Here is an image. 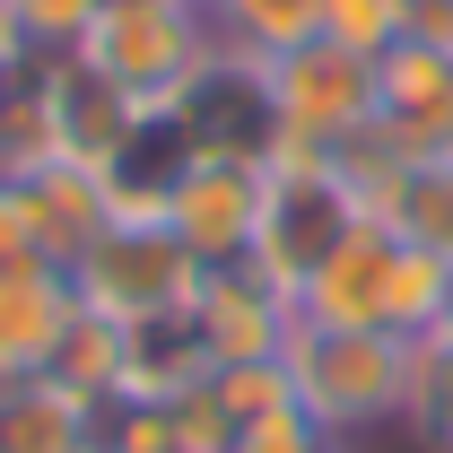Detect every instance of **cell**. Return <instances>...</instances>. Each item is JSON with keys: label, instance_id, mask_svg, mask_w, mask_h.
<instances>
[{"label": "cell", "instance_id": "obj_19", "mask_svg": "<svg viewBox=\"0 0 453 453\" xmlns=\"http://www.w3.org/2000/svg\"><path fill=\"white\" fill-rule=\"evenodd\" d=\"M323 35L349 44V53H366V61H384L410 35V9L401 0H323Z\"/></svg>", "mask_w": 453, "mask_h": 453}, {"label": "cell", "instance_id": "obj_1", "mask_svg": "<svg viewBox=\"0 0 453 453\" xmlns=\"http://www.w3.org/2000/svg\"><path fill=\"white\" fill-rule=\"evenodd\" d=\"M280 366H288L296 410H305L332 445H357V436H375V427H401L418 340H401V332H323V323H296V340H288Z\"/></svg>", "mask_w": 453, "mask_h": 453}, {"label": "cell", "instance_id": "obj_13", "mask_svg": "<svg viewBox=\"0 0 453 453\" xmlns=\"http://www.w3.org/2000/svg\"><path fill=\"white\" fill-rule=\"evenodd\" d=\"M79 323V288L70 271H0V375L27 384V375H53L61 340Z\"/></svg>", "mask_w": 453, "mask_h": 453}, {"label": "cell", "instance_id": "obj_4", "mask_svg": "<svg viewBox=\"0 0 453 453\" xmlns=\"http://www.w3.org/2000/svg\"><path fill=\"white\" fill-rule=\"evenodd\" d=\"M79 53L96 61L113 88H131L140 105H174L210 70L219 35H210L201 0H105L96 27L79 35Z\"/></svg>", "mask_w": 453, "mask_h": 453}, {"label": "cell", "instance_id": "obj_2", "mask_svg": "<svg viewBox=\"0 0 453 453\" xmlns=\"http://www.w3.org/2000/svg\"><path fill=\"white\" fill-rule=\"evenodd\" d=\"M357 219H375L366 210V192L349 183L340 157H314V149H288L280 166H271V192H262V235H253V271L271 288H296L314 280L323 262H332V244L349 235Z\"/></svg>", "mask_w": 453, "mask_h": 453}, {"label": "cell", "instance_id": "obj_23", "mask_svg": "<svg viewBox=\"0 0 453 453\" xmlns=\"http://www.w3.org/2000/svg\"><path fill=\"white\" fill-rule=\"evenodd\" d=\"M427 340H436V349H445V357H453V314H445V323H436V332H427Z\"/></svg>", "mask_w": 453, "mask_h": 453}, {"label": "cell", "instance_id": "obj_7", "mask_svg": "<svg viewBox=\"0 0 453 453\" xmlns=\"http://www.w3.org/2000/svg\"><path fill=\"white\" fill-rule=\"evenodd\" d=\"M166 113H174V131H183L192 157H235V166H280L288 157L271 79H262V61H244V53H210V70Z\"/></svg>", "mask_w": 453, "mask_h": 453}, {"label": "cell", "instance_id": "obj_21", "mask_svg": "<svg viewBox=\"0 0 453 453\" xmlns=\"http://www.w3.org/2000/svg\"><path fill=\"white\" fill-rule=\"evenodd\" d=\"M44 253H35V235H27V210H18V192H9V174H0V271H35ZM53 271V262H44Z\"/></svg>", "mask_w": 453, "mask_h": 453}, {"label": "cell", "instance_id": "obj_24", "mask_svg": "<svg viewBox=\"0 0 453 453\" xmlns=\"http://www.w3.org/2000/svg\"><path fill=\"white\" fill-rule=\"evenodd\" d=\"M0 401H9V375H0Z\"/></svg>", "mask_w": 453, "mask_h": 453}, {"label": "cell", "instance_id": "obj_8", "mask_svg": "<svg viewBox=\"0 0 453 453\" xmlns=\"http://www.w3.org/2000/svg\"><path fill=\"white\" fill-rule=\"evenodd\" d=\"M262 192H271V166L192 157V166L174 174V192H166V210H157V219L192 244V262H201V271H226V262H244V253H253V235H262Z\"/></svg>", "mask_w": 453, "mask_h": 453}, {"label": "cell", "instance_id": "obj_25", "mask_svg": "<svg viewBox=\"0 0 453 453\" xmlns=\"http://www.w3.org/2000/svg\"><path fill=\"white\" fill-rule=\"evenodd\" d=\"M332 453H357V445H332Z\"/></svg>", "mask_w": 453, "mask_h": 453}, {"label": "cell", "instance_id": "obj_26", "mask_svg": "<svg viewBox=\"0 0 453 453\" xmlns=\"http://www.w3.org/2000/svg\"><path fill=\"white\" fill-rule=\"evenodd\" d=\"M201 9H210V0H201Z\"/></svg>", "mask_w": 453, "mask_h": 453}, {"label": "cell", "instance_id": "obj_16", "mask_svg": "<svg viewBox=\"0 0 453 453\" xmlns=\"http://www.w3.org/2000/svg\"><path fill=\"white\" fill-rule=\"evenodd\" d=\"M384 219H393L410 244H427L436 262H453V149H436V157H401Z\"/></svg>", "mask_w": 453, "mask_h": 453}, {"label": "cell", "instance_id": "obj_15", "mask_svg": "<svg viewBox=\"0 0 453 453\" xmlns=\"http://www.w3.org/2000/svg\"><path fill=\"white\" fill-rule=\"evenodd\" d=\"M210 35H219V53L244 61L296 53L305 35H323V0H210Z\"/></svg>", "mask_w": 453, "mask_h": 453}, {"label": "cell", "instance_id": "obj_10", "mask_svg": "<svg viewBox=\"0 0 453 453\" xmlns=\"http://www.w3.org/2000/svg\"><path fill=\"white\" fill-rule=\"evenodd\" d=\"M192 332L210 349V366H271V357H288V340H296V296L271 288L253 262H226L192 296Z\"/></svg>", "mask_w": 453, "mask_h": 453}, {"label": "cell", "instance_id": "obj_11", "mask_svg": "<svg viewBox=\"0 0 453 453\" xmlns=\"http://www.w3.org/2000/svg\"><path fill=\"white\" fill-rule=\"evenodd\" d=\"M9 192H18L27 235H35V253H44L53 271H79L88 244L122 219L113 174H88V166H70V157H35V166H18V174H9Z\"/></svg>", "mask_w": 453, "mask_h": 453}, {"label": "cell", "instance_id": "obj_5", "mask_svg": "<svg viewBox=\"0 0 453 453\" xmlns=\"http://www.w3.org/2000/svg\"><path fill=\"white\" fill-rule=\"evenodd\" d=\"M271 79V105H280L288 149H314V157H340L357 149L375 122H384V88H375V61L332 44V35H305L296 53L262 61Z\"/></svg>", "mask_w": 453, "mask_h": 453}, {"label": "cell", "instance_id": "obj_22", "mask_svg": "<svg viewBox=\"0 0 453 453\" xmlns=\"http://www.w3.org/2000/svg\"><path fill=\"white\" fill-rule=\"evenodd\" d=\"M9 79H18V53L0 44V113H9Z\"/></svg>", "mask_w": 453, "mask_h": 453}, {"label": "cell", "instance_id": "obj_20", "mask_svg": "<svg viewBox=\"0 0 453 453\" xmlns=\"http://www.w3.org/2000/svg\"><path fill=\"white\" fill-rule=\"evenodd\" d=\"M226 453H332V436L288 401V410H262V418H244L235 436H226Z\"/></svg>", "mask_w": 453, "mask_h": 453}, {"label": "cell", "instance_id": "obj_18", "mask_svg": "<svg viewBox=\"0 0 453 453\" xmlns=\"http://www.w3.org/2000/svg\"><path fill=\"white\" fill-rule=\"evenodd\" d=\"M105 0H0V44L27 61V53H70L88 27H96Z\"/></svg>", "mask_w": 453, "mask_h": 453}, {"label": "cell", "instance_id": "obj_12", "mask_svg": "<svg viewBox=\"0 0 453 453\" xmlns=\"http://www.w3.org/2000/svg\"><path fill=\"white\" fill-rule=\"evenodd\" d=\"M375 88H384V140L401 157H436L453 149V53L445 44H393L375 61Z\"/></svg>", "mask_w": 453, "mask_h": 453}, {"label": "cell", "instance_id": "obj_14", "mask_svg": "<svg viewBox=\"0 0 453 453\" xmlns=\"http://www.w3.org/2000/svg\"><path fill=\"white\" fill-rule=\"evenodd\" d=\"M0 453H88V401L53 384V375H27L0 401Z\"/></svg>", "mask_w": 453, "mask_h": 453}, {"label": "cell", "instance_id": "obj_17", "mask_svg": "<svg viewBox=\"0 0 453 453\" xmlns=\"http://www.w3.org/2000/svg\"><path fill=\"white\" fill-rule=\"evenodd\" d=\"M53 384H70L79 401L122 393V323H105V314L79 305V323H70V340H61V357H53Z\"/></svg>", "mask_w": 453, "mask_h": 453}, {"label": "cell", "instance_id": "obj_6", "mask_svg": "<svg viewBox=\"0 0 453 453\" xmlns=\"http://www.w3.org/2000/svg\"><path fill=\"white\" fill-rule=\"evenodd\" d=\"M18 70H27V88H35V105H44L53 157H70V166H88V174H122L131 140L149 131L157 105H140L131 88H113L79 44H70V53H27Z\"/></svg>", "mask_w": 453, "mask_h": 453}, {"label": "cell", "instance_id": "obj_3", "mask_svg": "<svg viewBox=\"0 0 453 453\" xmlns=\"http://www.w3.org/2000/svg\"><path fill=\"white\" fill-rule=\"evenodd\" d=\"M201 262H192V244L174 235L166 219H122L88 244V262L70 271V288H79V305L88 314H105V323H166V314H192V296H201Z\"/></svg>", "mask_w": 453, "mask_h": 453}, {"label": "cell", "instance_id": "obj_9", "mask_svg": "<svg viewBox=\"0 0 453 453\" xmlns=\"http://www.w3.org/2000/svg\"><path fill=\"white\" fill-rule=\"evenodd\" d=\"M393 288H401V226L357 219L332 244V262L296 288V323L323 332H393Z\"/></svg>", "mask_w": 453, "mask_h": 453}]
</instances>
